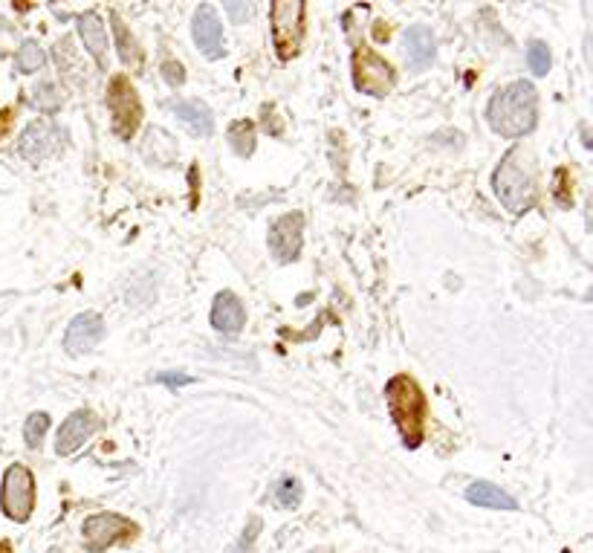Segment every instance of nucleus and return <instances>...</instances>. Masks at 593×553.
<instances>
[{
  "instance_id": "f257e3e1",
  "label": "nucleus",
  "mask_w": 593,
  "mask_h": 553,
  "mask_svg": "<svg viewBox=\"0 0 593 553\" xmlns=\"http://www.w3.org/2000/svg\"><path fill=\"white\" fill-rule=\"evenodd\" d=\"M489 128L501 137H524L536 128L539 119V93L530 82H513L492 93L486 108Z\"/></svg>"
},
{
  "instance_id": "4468645a",
  "label": "nucleus",
  "mask_w": 593,
  "mask_h": 553,
  "mask_svg": "<svg viewBox=\"0 0 593 553\" xmlns=\"http://www.w3.org/2000/svg\"><path fill=\"white\" fill-rule=\"evenodd\" d=\"M405 58L411 64V70H426L434 61V35L432 29L423 27V24H414V27L405 29L403 41Z\"/></svg>"
},
{
  "instance_id": "6ab92c4d",
  "label": "nucleus",
  "mask_w": 593,
  "mask_h": 553,
  "mask_svg": "<svg viewBox=\"0 0 593 553\" xmlns=\"http://www.w3.org/2000/svg\"><path fill=\"white\" fill-rule=\"evenodd\" d=\"M110 27H113V35H116L119 58H122L125 64H131V67H139V64H142V50H139V44H136L134 32H128L125 21H122L116 12L110 15Z\"/></svg>"
},
{
  "instance_id": "aec40b11",
  "label": "nucleus",
  "mask_w": 593,
  "mask_h": 553,
  "mask_svg": "<svg viewBox=\"0 0 593 553\" xmlns=\"http://www.w3.org/2000/svg\"><path fill=\"white\" fill-rule=\"evenodd\" d=\"M229 145L238 157H249L255 151V125L249 119H238L229 125Z\"/></svg>"
},
{
  "instance_id": "6e6552de",
  "label": "nucleus",
  "mask_w": 593,
  "mask_h": 553,
  "mask_svg": "<svg viewBox=\"0 0 593 553\" xmlns=\"http://www.w3.org/2000/svg\"><path fill=\"white\" fill-rule=\"evenodd\" d=\"M353 84H356L359 93L382 99L394 87V70L371 47H356V53H353Z\"/></svg>"
},
{
  "instance_id": "20e7f679",
  "label": "nucleus",
  "mask_w": 593,
  "mask_h": 553,
  "mask_svg": "<svg viewBox=\"0 0 593 553\" xmlns=\"http://www.w3.org/2000/svg\"><path fill=\"white\" fill-rule=\"evenodd\" d=\"M272 38L281 61L298 56L304 41V3L301 0H275L272 3Z\"/></svg>"
},
{
  "instance_id": "a878e982",
  "label": "nucleus",
  "mask_w": 593,
  "mask_h": 553,
  "mask_svg": "<svg viewBox=\"0 0 593 553\" xmlns=\"http://www.w3.org/2000/svg\"><path fill=\"white\" fill-rule=\"evenodd\" d=\"M35 102H38L41 108H47V111H55V108H58V96H55L53 84H41V87L35 90Z\"/></svg>"
},
{
  "instance_id": "4be33fe9",
  "label": "nucleus",
  "mask_w": 593,
  "mask_h": 553,
  "mask_svg": "<svg viewBox=\"0 0 593 553\" xmlns=\"http://www.w3.org/2000/svg\"><path fill=\"white\" fill-rule=\"evenodd\" d=\"M47 429H50V415H47V412H35V415H29L27 426H24V438H27L29 449H38V446H41L44 435H47Z\"/></svg>"
},
{
  "instance_id": "423d86ee",
  "label": "nucleus",
  "mask_w": 593,
  "mask_h": 553,
  "mask_svg": "<svg viewBox=\"0 0 593 553\" xmlns=\"http://www.w3.org/2000/svg\"><path fill=\"white\" fill-rule=\"evenodd\" d=\"M0 504H3V513L18 525H24L32 516V510H35V478L24 464H12L3 475Z\"/></svg>"
},
{
  "instance_id": "39448f33",
  "label": "nucleus",
  "mask_w": 593,
  "mask_h": 553,
  "mask_svg": "<svg viewBox=\"0 0 593 553\" xmlns=\"http://www.w3.org/2000/svg\"><path fill=\"white\" fill-rule=\"evenodd\" d=\"M136 536V525L125 516H116V513H96L90 519H84L81 527V539H84V548L93 553L110 551L113 545H125Z\"/></svg>"
},
{
  "instance_id": "f3484780",
  "label": "nucleus",
  "mask_w": 593,
  "mask_h": 553,
  "mask_svg": "<svg viewBox=\"0 0 593 553\" xmlns=\"http://www.w3.org/2000/svg\"><path fill=\"white\" fill-rule=\"evenodd\" d=\"M171 108H174L177 119H180L183 125H189L191 134H197V137H209V134L215 131L212 111H209L200 99H183V102H174Z\"/></svg>"
},
{
  "instance_id": "dca6fc26",
  "label": "nucleus",
  "mask_w": 593,
  "mask_h": 553,
  "mask_svg": "<svg viewBox=\"0 0 593 553\" xmlns=\"http://www.w3.org/2000/svg\"><path fill=\"white\" fill-rule=\"evenodd\" d=\"M246 322V310L235 293H220L212 307V325L220 333H238Z\"/></svg>"
},
{
  "instance_id": "bb28decb",
  "label": "nucleus",
  "mask_w": 593,
  "mask_h": 553,
  "mask_svg": "<svg viewBox=\"0 0 593 553\" xmlns=\"http://www.w3.org/2000/svg\"><path fill=\"white\" fill-rule=\"evenodd\" d=\"M154 380H157V383H165V386H189L191 383L189 374H157Z\"/></svg>"
},
{
  "instance_id": "393cba45",
  "label": "nucleus",
  "mask_w": 593,
  "mask_h": 553,
  "mask_svg": "<svg viewBox=\"0 0 593 553\" xmlns=\"http://www.w3.org/2000/svg\"><path fill=\"white\" fill-rule=\"evenodd\" d=\"M162 76H165V82L171 84V87H180V84L186 82V70H183L180 61H165L162 64Z\"/></svg>"
},
{
  "instance_id": "cd10ccee",
  "label": "nucleus",
  "mask_w": 593,
  "mask_h": 553,
  "mask_svg": "<svg viewBox=\"0 0 593 553\" xmlns=\"http://www.w3.org/2000/svg\"><path fill=\"white\" fill-rule=\"evenodd\" d=\"M226 12L232 15V21H235V24H243V21H246V15H249V6H246V3H226Z\"/></svg>"
},
{
  "instance_id": "9b49d317",
  "label": "nucleus",
  "mask_w": 593,
  "mask_h": 553,
  "mask_svg": "<svg viewBox=\"0 0 593 553\" xmlns=\"http://www.w3.org/2000/svg\"><path fill=\"white\" fill-rule=\"evenodd\" d=\"M96 426H99V420H96V415H93V412H87V409L73 412V415L61 423V429H58V438H55V452H58L61 458L73 455L76 449H81L84 443L90 441V435L96 432Z\"/></svg>"
},
{
  "instance_id": "7ed1b4c3",
  "label": "nucleus",
  "mask_w": 593,
  "mask_h": 553,
  "mask_svg": "<svg viewBox=\"0 0 593 553\" xmlns=\"http://www.w3.org/2000/svg\"><path fill=\"white\" fill-rule=\"evenodd\" d=\"M385 400H388L391 417L403 435V443L417 449L423 443V432H426V397H423L420 386L408 374H397L385 386Z\"/></svg>"
},
{
  "instance_id": "2eb2a0df",
  "label": "nucleus",
  "mask_w": 593,
  "mask_h": 553,
  "mask_svg": "<svg viewBox=\"0 0 593 553\" xmlns=\"http://www.w3.org/2000/svg\"><path fill=\"white\" fill-rule=\"evenodd\" d=\"M79 35L84 41V50L96 58L99 67H108V29L96 12H87L79 18Z\"/></svg>"
},
{
  "instance_id": "a211bd4d",
  "label": "nucleus",
  "mask_w": 593,
  "mask_h": 553,
  "mask_svg": "<svg viewBox=\"0 0 593 553\" xmlns=\"http://www.w3.org/2000/svg\"><path fill=\"white\" fill-rule=\"evenodd\" d=\"M466 498H469V504H478V507H492V510H518L515 498L507 496L501 487H495V484H489V481H475V484H469Z\"/></svg>"
},
{
  "instance_id": "1a4fd4ad",
  "label": "nucleus",
  "mask_w": 593,
  "mask_h": 553,
  "mask_svg": "<svg viewBox=\"0 0 593 553\" xmlns=\"http://www.w3.org/2000/svg\"><path fill=\"white\" fill-rule=\"evenodd\" d=\"M304 244V215L301 212H287L270 229V252L278 264H290L301 255Z\"/></svg>"
},
{
  "instance_id": "b1692460",
  "label": "nucleus",
  "mask_w": 593,
  "mask_h": 553,
  "mask_svg": "<svg viewBox=\"0 0 593 553\" xmlns=\"http://www.w3.org/2000/svg\"><path fill=\"white\" fill-rule=\"evenodd\" d=\"M527 61H530V70H533L536 76H547V70H550V50H547V44L530 41V47H527Z\"/></svg>"
},
{
  "instance_id": "5701e85b",
  "label": "nucleus",
  "mask_w": 593,
  "mask_h": 553,
  "mask_svg": "<svg viewBox=\"0 0 593 553\" xmlns=\"http://www.w3.org/2000/svg\"><path fill=\"white\" fill-rule=\"evenodd\" d=\"M18 67L21 73H35L44 67V50L35 44V41H24L21 50H18Z\"/></svg>"
},
{
  "instance_id": "412c9836",
  "label": "nucleus",
  "mask_w": 593,
  "mask_h": 553,
  "mask_svg": "<svg viewBox=\"0 0 593 553\" xmlns=\"http://www.w3.org/2000/svg\"><path fill=\"white\" fill-rule=\"evenodd\" d=\"M275 501H278V507H284V510L298 507V504H301V481L293 478V475L281 478V481L275 484Z\"/></svg>"
},
{
  "instance_id": "0eeeda50",
  "label": "nucleus",
  "mask_w": 593,
  "mask_h": 553,
  "mask_svg": "<svg viewBox=\"0 0 593 553\" xmlns=\"http://www.w3.org/2000/svg\"><path fill=\"white\" fill-rule=\"evenodd\" d=\"M108 108H110V125L122 139L134 137L139 122H142V105L136 96L134 84L125 76H113L108 87Z\"/></svg>"
},
{
  "instance_id": "ddd939ff",
  "label": "nucleus",
  "mask_w": 593,
  "mask_h": 553,
  "mask_svg": "<svg viewBox=\"0 0 593 553\" xmlns=\"http://www.w3.org/2000/svg\"><path fill=\"white\" fill-rule=\"evenodd\" d=\"M61 145V131L53 128L50 122L38 119L27 128V134L21 137V154L29 160H41L47 154H53L55 148Z\"/></svg>"
},
{
  "instance_id": "f03ea898",
  "label": "nucleus",
  "mask_w": 593,
  "mask_h": 553,
  "mask_svg": "<svg viewBox=\"0 0 593 553\" xmlns=\"http://www.w3.org/2000/svg\"><path fill=\"white\" fill-rule=\"evenodd\" d=\"M492 189L510 212H527L539 197L536 157L527 145H515L492 174Z\"/></svg>"
},
{
  "instance_id": "9d476101",
  "label": "nucleus",
  "mask_w": 593,
  "mask_h": 553,
  "mask_svg": "<svg viewBox=\"0 0 593 553\" xmlns=\"http://www.w3.org/2000/svg\"><path fill=\"white\" fill-rule=\"evenodd\" d=\"M102 336H105V319L99 313H93V310L79 313L70 322L67 333H64V351L70 357H84V354H90L102 342Z\"/></svg>"
},
{
  "instance_id": "c756f323",
  "label": "nucleus",
  "mask_w": 593,
  "mask_h": 553,
  "mask_svg": "<svg viewBox=\"0 0 593 553\" xmlns=\"http://www.w3.org/2000/svg\"><path fill=\"white\" fill-rule=\"evenodd\" d=\"M310 553H333L330 548H316V551H310Z\"/></svg>"
},
{
  "instance_id": "c85d7f7f",
  "label": "nucleus",
  "mask_w": 593,
  "mask_h": 553,
  "mask_svg": "<svg viewBox=\"0 0 593 553\" xmlns=\"http://www.w3.org/2000/svg\"><path fill=\"white\" fill-rule=\"evenodd\" d=\"M556 177L562 180V183H559V192H556V197H559V203H562V206H570V197H573V194L567 192V171L565 168H559V174H556Z\"/></svg>"
},
{
  "instance_id": "f8f14e48",
  "label": "nucleus",
  "mask_w": 593,
  "mask_h": 553,
  "mask_svg": "<svg viewBox=\"0 0 593 553\" xmlns=\"http://www.w3.org/2000/svg\"><path fill=\"white\" fill-rule=\"evenodd\" d=\"M194 44L197 50L206 58H220L223 56V29H220V18L212 6H200L197 15H194Z\"/></svg>"
}]
</instances>
